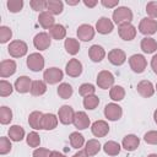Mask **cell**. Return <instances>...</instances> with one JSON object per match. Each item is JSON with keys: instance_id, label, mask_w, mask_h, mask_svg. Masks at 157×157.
<instances>
[{"instance_id": "cell-22", "label": "cell", "mask_w": 157, "mask_h": 157, "mask_svg": "<svg viewBox=\"0 0 157 157\" xmlns=\"http://www.w3.org/2000/svg\"><path fill=\"white\" fill-rule=\"evenodd\" d=\"M88 56L92 61L94 63H99L104 59L105 56V52L103 49V47L98 45V44H93L90 49H88Z\"/></svg>"}, {"instance_id": "cell-38", "label": "cell", "mask_w": 157, "mask_h": 157, "mask_svg": "<svg viewBox=\"0 0 157 157\" xmlns=\"http://www.w3.org/2000/svg\"><path fill=\"white\" fill-rule=\"evenodd\" d=\"M99 104V98L96 94H91L83 98V107L86 109H94Z\"/></svg>"}, {"instance_id": "cell-16", "label": "cell", "mask_w": 157, "mask_h": 157, "mask_svg": "<svg viewBox=\"0 0 157 157\" xmlns=\"http://www.w3.org/2000/svg\"><path fill=\"white\" fill-rule=\"evenodd\" d=\"M108 60L113 64V65H123L126 60V55L124 53V50L119 49V48H115V49H112L109 53H108Z\"/></svg>"}, {"instance_id": "cell-10", "label": "cell", "mask_w": 157, "mask_h": 157, "mask_svg": "<svg viewBox=\"0 0 157 157\" xmlns=\"http://www.w3.org/2000/svg\"><path fill=\"white\" fill-rule=\"evenodd\" d=\"M58 118H59V120H60L61 124L69 125V124L74 123L75 112H74V109H72L70 105H63L61 108H59Z\"/></svg>"}, {"instance_id": "cell-36", "label": "cell", "mask_w": 157, "mask_h": 157, "mask_svg": "<svg viewBox=\"0 0 157 157\" xmlns=\"http://www.w3.org/2000/svg\"><path fill=\"white\" fill-rule=\"evenodd\" d=\"M109 96H110V98L113 99V101H121V99H124V97H125V90L121 87V86H113L112 88H110V91H109Z\"/></svg>"}, {"instance_id": "cell-53", "label": "cell", "mask_w": 157, "mask_h": 157, "mask_svg": "<svg viewBox=\"0 0 157 157\" xmlns=\"http://www.w3.org/2000/svg\"><path fill=\"white\" fill-rule=\"evenodd\" d=\"M50 157H66V156H65V155H63V153H60L59 151H52Z\"/></svg>"}, {"instance_id": "cell-56", "label": "cell", "mask_w": 157, "mask_h": 157, "mask_svg": "<svg viewBox=\"0 0 157 157\" xmlns=\"http://www.w3.org/2000/svg\"><path fill=\"white\" fill-rule=\"evenodd\" d=\"M147 157H157V155H156V153H151V155H148Z\"/></svg>"}, {"instance_id": "cell-27", "label": "cell", "mask_w": 157, "mask_h": 157, "mask_svg": "<svg viewBox=\"0 0 157 157\" xmlns=\"http://www.w3.org/2000/svg\"><path fill=\"white\" fill-rule=\"evenodd\" d=\"M9 137H10V140L16 141V142L22 141L23 137H25V130H23V128L20 126V125H12V126H10V129H9Z\"/></svg>"}, {"instance_id": "cell-50", "label": "cell", "mask_w": 157, "mask_h": 157, "mask_svg": "<svg viewBox=\"0 0 157 157\" xmlns=\"http://www.w3.org/2000/svg\"><path fill=\"white\" fill-rule=\"evenodd\" d=\"M151 67H152L153 72L157 75V54H155L151 59Z\"/></svg>"}, {"instance_id": "cell-14", "label": "cell", "mask_w": 157, "mask_h": 157, "mask_svg": "<svg viewBox=\"0 0 157 157\" xmlns=\"http://www.w3.org/2000/svg\"><path fill=\"white\" fill-rule=\"evenodd\" d=\"M91 131L96 137H103L109 132V125L104 120H97L92 124Z\"/></svg>"}, {"instance_id": "cell-37", "label": "cell", "mask_w": 157, "mask_h": 157, "mask_svg": "<svg viewBox=\"0 0 157 157\" xmlns=\"http://www.w3.org/2000/svg\"><path fill=\"white\" fill-rule=\"evenodd\" d=\"M11 120H12V110L9 107L2 105L0 108V123L2 125H6L11 123Z\"/></svg>"}, {"instance_id": "cell-31", "label": "cell", "mask_w": 157, "mask_h": 157, "mask_svg": "<svg viewBox=\"0 0 157 157\" xmlns=\"http://www.w3.org/2000/svg\"><path fill=\"white\" fill-rule=\"evenodd\" d=\"M64 47H65L66 52L70 55H76L78 53V50H80V43L75 38H67V39H65Z\"/></svg>"}, {"instance_id": "cell-26", "label": "cell", "mask_w": 157, "mask_h": 157, "mask_svg": "<svg viewBox=\"0 0 157 157\" xmlns=\"http://www.w3.org/2000/svg\"><path fill=\"white\" fill-rule=\"evenodd\" d=\"M31 94L34 96V97H38V96H42L47 92V83L42 80H36L32 82V86H31Z\"/></svg>"}, {"instance_id": "cell-23", "label": "cell", "mask_w": 157, "mask_h": 157, "mask_svg": "<svg viewBox=\"0 0 157 157\" xmlns=\"http://www.w3.org/2000/svg\"><path fill=\"white\" fill-rule=\"evenodd\" d=\"M38 22H39V25L43 27V28H45V29H50L55 23V18H54V16L50 13V12H48V11H43V12H40L39 13V16H38Z\"/></svg>"}, {"instance_id": "cell-52", "label": "cell", "mask_w": 157, "mask_h": 157, "mask_svg": "<svg viewBox=\"0 0 157 157\" xmlns=\"http://www.w3.org/2000/svg\"><path fill=\"white\" fill-rule=\"evenodd\" d=\"M72 157H90L88 155H87V152L85 151V150H82V151H78V152H76Z\"/></svg>"}, {"instance_id": "cell-15", "label": "cell", "mask_w": 157, "mask_h": 157, "mask_svg": "<svg viewBox=\"0 0 157 157\" xmlns=\"http://www.w3.org/2000/svg\"><path fill=\"white\" fill-rule=\"evenodd\" d=\"M77 37L78 39L83 40V42H88L92 40L94 37V28L91 25H81L77 28Z\"/></svg>"}, {"instance_id": "cell-44", "label": "cell", "mask_w": 157, "mask_h": 157, "mask_svg": "<svg viewBox=\"0 0 157 157\" xmlns=\"http://www.w3.org/2000/svg\"><path fill=\"white\" fill-rule=\"evenodd\" d=\"M11 142H10V140L7 139V137H5V136H1L0 137V153L1 155H6V153H9L10 151H11Z\"/></svg>"}, {"instance_id": "cell-3", "label": "cell", "mask_w": 157, "mask_h": 157, "mask_svg": "<svg viewBox=\"0 0 157 157\" xmlns=\"http://www.w3.org/2000/svg\"><path fill=\"white\" fill-rule=\"evenodd\" d=\"M113 83H114V76H113V74L110 71L102 70V71L98 72V75H97V85H98L99 88H103V90L112 88Z\"/></svg>"}, {"instance_id": "cell-57", "label": "cell", "mask_w": 157, "mask_h": 157, "mask_svg": "<svg viewBox=\"0 0 157 157\" xmlns=\"http://www.w3.org/2000/svg\"><path fill=\"white\" fill-rule=\"evenodd\" d=\"M156 90H157V83H156Z\"/></svg>"}, {"instance_id": "cell-48", "label": "cell", "mask_w": 157, "mask_h": 157, "mask_svg": "<svg viewBox=\"0 0 157 157\" xmlns=\"http://www.w3.org/2000/svg\"><path fill=\"white\" fill-rule=\"evenodd\" d=\"M50 153H52V151L43 148V147H39V148H36L33 151V157H50Z\"/></svg>"}, {"instance_id": "cell-55", "label": "cell", "mask_w": 157, "mask_h": 157, "mask_svg": "<svg viewBox=\"0 0 157 157\" xmlns=\"http://www.w3.org/2000/svg\"><path fill=\"white\" fill-rule=\"evenodd\" d=\"M153 119H155V121H156V124H157V109H156L155 113H153Z\"/></svg>"}, {"instance_id": "cell-4", "label": "cell", "mask_w": 157, "mask_h": 157, "mask_svg": "<svg viewBox=\"0 0 157 157\" xmlns=\"http://www.w3.org/2000/svg\"><path fill=\"white\" fill-rule=\"evenodd\" d=\"M129 64H130V67L134 72H137V74H141L145 71L146 66H147V61L145 59L144 55L141 54H134L130 56L129 59Z\"/></svg>"}, {"instance_id": "cell-28", "label": "cell", "mask_w": 157, "mask_h": 157, "mask_svg": "<svg viewBox=\"0 0 157 157\" xmlns=\"http://www.w3.org/2000/svg\"><path fill=\"white\" fill-rule=\"evenodd\" d=\"M141 49L144 53H147V54L155 53L157 50V42L151 37H145L141 40Z\"/></svg>"}, {"instance_id": "cell-46", "label": "cell", "mask_w": 157, "mask_h": 157, "mask_svg": "<svg viewBox=\"0 0 157 157\" xmlns=\"http://www.w3.org/2000/svg\"><path fill=\"white\" fill-rule=\"evenodd\" d=\"M47 2L48 1H45V0H32V1H29V5L34 11L43 12V10L47 9Z\"/></svg>"}, {"instance_id": "cell-24", "label": "cell", "mask_w": 157, "mask_h": 157, "mask_svg": "<svg viewBox=\"0 0 157 157\" xmlns=\"http://www.w3.org/2000/svg\"><path fill=\"white\" fill-rule=\"evenodd\" d=\"M58 125V118L52 114V113H47V114H43V118H42V129L44 130H53L55 129Z\"/></svg>"}, {"instance_id": "cell-25", "label": "cell", "mask_w": 157, "mask_h": 157, "mask_svg": "<svg viewBox=\"0 0 157 157\" xmlns=\"http://www.w3.org/2000/svg\"><path fill=\"white\" fill-rule=\"evenodd\" d=\"M42 118H43V113L34 110L29 114L28 117V124L31 128H33L34 130H39L42 129Z\"/></svg>"}, {"instance_id": "cell-41", "label": "cell", "mask_w": 157, "mask_h": 157, "mask_svg": "<svg viewBox=\"0 0 157 157\" xmlns=\"http://www.w3.org/2000/svg\"><path fill=\"white\" fill-rule=\"evenodd\" d=\"M94 86L92 83H82L78 88V93L82 96V97H87V96H91V94H94Z\"/></svg>"}, {"instance_id": "cell-11", "label": "cell", "mask_w": 157, "mask_h": 157, "mask_svg": "<svg viewBox=\"0 0 157 157\" xmlns=\"http://www.w3.org/2000/svg\"><path fill=\"white\" fill-rule=\"evenodd\" d=\"M118 33L124 40H132L136 36V28L131 23H123L118 27Z\"/></svg>"}, {"instance_id": "cell-33", "label": "cell", "mask_w": 157, "mask_h": 157, "mask_svg": "<svg viewBox=\"0 0 157 157\" xmlns=\"http://www.w3.org/2000/svg\"><path fill=\"white\" fill-rule=\"evenodd\" d=\"M120 145L115 141H107L103 146V151L108 155V156H117L120 152Z\"/></svg>"}, {"instance_id": "cell-18", "label": "cell", "mask_w": 157, "mask_h": 157, "mask_svg": "<svg viewBox=\"0 0 157 157\" xmlns=\"http://www.w3.org/2000/svg\"><path fill=\"white\" fill-rule=\"evenodd\" d=\"M15 71H16V63L13 60L9 59V60H2L0 63V76L2 78L13 75Z\"/></svg>"}, {"instance_id": "cell-29", "label": "cell", "mask_w": 157, "mask_h": 157, "mask_svg": "<svg viewBox=\"0 0 157 157\" xmlns=\"http://www.w3.org/2000/svg\"><path fill=\"white\" fill-rule=\"evenodd\" d=\"M49 33H50V37L55 40H60V39H64L65 36H66V29L63 25H54L50 29H49Z\"/></svg>"}, {"instance_id": "cell-54", "label": "cell", "mask_w": 157, "mask_h": 157, "mask_svg": "<svg viewBox=\"0 0 157 157\" xmlns=\"http://www.w3.org/2000/svg\"><path fill=\"white\" fill-rule=\"evenodd\" d=\"M66 2H67L69 5H77V4H78V0H77V1H70V0H67Z\"/></svg>"}, {"instance_id": "cell-40", "label": "cell", "mask_w": 157, "mask_h": 157, "mask_svg": "<svg viewBox=\"0 0 157 157\" xmlns=\"http://www.w3.org/2000/svg\"><path fill=\"white\" fill-rule=\"evenodd\" d=\"M11 37H12V31H11V28L10 27H7V26H1L0 27V43H6V42H9L10 39H11Z\"/></svg>"}, {"instance_id": "cell-12", "label": "cell", "mask_w": 157, "mask_h": 157, "mask_svg": "<svg viewBox=\"0 0 157 157\" xmlns=\"http://www.w3.org/2000/svg\"><path fill=\"white\" fill-rule=\"evenodd\" d=\"M136 90H137L139 94L142 96L144 98H150V97H152L153 93H155V87H153L152 82L148 81V80H142V81H140V82L137 83Z\"/></svg>"}, {"instance_id": "cell-6", "label": "cell", "mask_w": 157, "mask_h": 157, "mask_svg": "<svg viewBox=\"0 0 157 157\" xmlns=\"http://www.w3.org/2000/svg\"><path fill=\"white\" fill-rule=\"evenodd\" d=\"M27 66L32 71H40L44 67V58L39 53H32L27 58Z\"/></svg>"}, {"instance_id": "cell-49", "label": "cell", "mask_w": 157, "mask_h": 157, "mask_svg": "<svg viewBox=\"0 0 157 157\" xmlns=\"http://www.w3.org/2000/svg\"><path fill=\"white\" fill-rule=\"evenodd\" d=\"M101 4H102L104 7L112 9V7H115V6L119 4V0H102Z\"/></svg>"}, {"instance_id": "cell-20", "label": "cell", "mask_w": 157, "mask_h": 157, "mask_svg": "<svg viewBox=\"0 0 157 157\" xmlns=\"http://www.w3.org/2000/svg\"><path fill=\"white\" fill-rule=\"evenodd\" d=\"M72 124H74L75 128H77L78 130H83V129H87V128L90 126L91 121H90L88 115H87L85 112H76Z\"/></svg>"}, {"instance_id": "cell-32", "label": "cell", "mask_w": 157, "mask_h": 157, "mask_svg": "<svg viewBox=\"0 0 157 157\" xmlns=\"http://www.w3.org/2000/svg\"><path fill=\"white\" fill-rule=\"evenodd\" d=\"M99 150H101V144H99L98 140L91 139V140H88V141L86 142L85 151L87 152L88 156H94V155H97V153L99 152Z\"/></svg>"}, {"instance_id": "cell-45", "label": "cell", "mask_w": 157, "mask_h": 157, "mask_svg": "<svg viewBox=\"0 0 157 157\" xmlns=\"http://www.w3.org/2000/svg\"><path fill=\"white\" fill-rule=\"evenodd\" d=\"M146 12L150 18H157V1H150L146 5Z\"/></svg>"}, {"instance_id": "cell-8", "label": "cell", "mask_w": 157, "mask_h": 157, "mask_svg": "<svg viewBox=\"0 0 157 157\" xmlns=\"http://www.w3.org/2000/svg\"><path fill=\"white\" fill-rule=\"evenodd\" d=\"M104 115L108 120L115 121L119 120L123 115V109L120 105H118L117 103H108L104 107Z\"/></svg>"}, {"instance_id": "cell-21", "label": "cell", "mask_w": 157, "mask_h": 157, "mask_svg": "<svg viewBox=\"0 0 157 157\" xmlns=\"http://www.w3.org/2000/svg\"><path fill=\"white\" fill-rule=\"evenodd\" d=\"M139 145H140V139L136 136V135H134V134H129V135H126L124 139H123V141H121V146L126 150V151H135L137 147H139Z\"/></svg>"}, {"instance_id": "cell-13", "label": "cell", "mask_w": 157, "mask_h": 157, "mask_svg": "<svg viewBox=\"0 0 157 157\" xmlns=\"http://www.w3.org/2000/svg\"><path fill=\"white\" fill-rule=\"evenodd\" d=\"M65 71L71 77H78L81 75V72H82V64H81V61L75 59V58L70 59L69 63L66 64Z\"/></svg>"}, {"instance_id": "cell-2", "label": "cell", "mask_w": 157, "mask_h": 157, "mask_svg": "<svg viewBox=\"0 0 157 157\" xmlns=\"http://www.w3.org/2000/svg\"><path fill=\"white\" fill-rule=\"evenodd\" d=\"M27 50H28L27 44L23 40H12L7 47L9 54L13 58H21V56L26 55Z\"/></svg>"}, {"instance_id": "cell-9", "label": "cell", "mask_w": 157, "mask_h": 157, "mask_svg": "<svg viewBox=\"0 0 157 157\" xmlns=\"http://www.w3.org/2000/svg\"><path fill=\"white\" fill-rule=\"evenodd\" d=\"M50 43H52L50 36L48 33H45V32H39L33 38V45L38 50H45V49H48L50 47Z\"/></svg>"}, {"instance_id": "cell-19", "label": "cell", "mask_w": 157, "mask_h": 157, "mask_svg": "<svg viewBox=\"0 0 157 157\" xmlns=\"http://www.w3.org/2000/svg\"><path fill=\"white\" fill-rule=\"evenodd\" d=\"M31 78L28 76H20L16 81H15V90L18 93H27L31 91V86H32Z\"/></svg>"}, {"instance_id": "cell-7", "label": "cell", "mask_w": 157, "mask_h": 157, "mask_svg": "<svg viewBox=\"0 0 157 157\" xmlns=\"http://www.w3.org/2000/svg\"><path fill=\"white\" fill-rule=\"evenodd\" d=\"M139 31L145 34V36H150L157 32V21L150 17H145L140 21L139 25Z\"/></svg>"}, {"instance_id": "cell-30", "label": "cell", "mask_w": 157, "mask_h": 157, "mask_svg": "<svg viewBox=\"0 0 157 157\" xmlns=\"http://www.w3.org/2000/svg\"><path fill=\"white\" fill-rule=\"evenodd\" d=\"M47 10L52 15H59L64 10V4L60 0H49L47 2Z\"/></svg>"}, {"instance_id": "cell-35", "label": "cell", "mask_w": 157, "mask_h": 157, "mask_svg": "<svg viewBox=\"0 0 157 157\" xmlns=\"http://www.w3.org/2000/svg\"><path fill=\"white\" fill-rule=\"evenodd\" d=\"M69 139H70V145H71V147H74V148H80V147H82L83 144H85V139H83V136H82L78 131L71 132Z\"/></svg>"}, {"instance_id": "cell-42", "label": "cell", "mask_w": 157, "mask_h": 157, "mask_svg": "<svg viewBox=\"0 0 157 157\" xmlns=\"http://www.w3.org/2000/svg\"><path fill=\"white\" fill-rule=\"evenodd\" d=\"M13 88H12V85L5 80H1L0 81V96L1 97H6V96H10L12 93Z\"/></svg>"}, {"instance_id": "cell-17", "label": "cell", "mask_w": 157, "mask_h": 157, "mask_svg": "<svg viewBox=\"0 0 157 157\" xmlns=\"http://www.w3.org/2000/svg\"><path fill=\"white\" fill-rule=\"evenodd\" d=\"M114 25L108 17H101L96 22V31L101 34H108L113 31Z\"/></svg>"}, {"instance_id": "cell-51", "label": "cell", "mask_w": 157, "mask_h": 157, "mask_svg": "<svg viewBox=\"0 0 157 157\" xmlns=\"http://www.w3.org/2000/svg\"><path fill=\"white\" fill-rule=\"evenodd\" d=\"M83 4L87 7H94L97 5V0H83Z\"/></svg>"}, {"instance_id": "cell-5", "label": "cell", "mask_w": 157, "mask_h": 157, "mask_svg": "<svg viewBox=\"0 0 157 157\" xmlns=\"http://www.w3.org/2000/svg\"><path fill=\"white\" fill-rule=\"evenodd\" d=\"M63 71L58 67H49L44 71L43 74V78H44V82L45 83H49V85H55L58 83L59 81L63 80Z\"/></svg>"}, {"instance_id": "cell-39", "label": "cell", "mask_w": 157, "mask_h": 157, "mask_svg": "<svg viewBox=\"0 0 157 157\" xmlns=\"http://www.w3.org/2000/svg\"><path fill=\"white\" fill-rule=\"evenodd\" d=\"M26 141H27V145L29 147H38L39 144H40V137L36 131H32V132H29L27 135Z\"/></svg>"}, {"instance_id": "cell-34", "label": "cell", "mask_w": 157, "mask_h": 157, "mask_svg": "<svg viewBox=\"0 0 157 157\" xmlns=\"http://www.w3.org/2000/svg\"><path fill=\"white\" fill-rule=\"evenodd\" d=\"M58 94H59V97L60 98H63V99H67V98H70L71 96H72V87H71V85H69V83H60L59 85V87H58Z\"/></svg>"}, {"instance_id": "cell-47", "label": "cell", "mask_w": 157, "mask_h": 157, "mask_svg": "<svg viewBox=\"0 0 157 157\" xmlns=\"http://www.w3.org/2000/svg\"><path fill=\"white\" fill-rule=\"evenodd\" d=\"M144 140L150 145H157V131H147L144 136Z\"/></svg>"}, {"instance_id": "cell-43", "label": "cell", "mask_w": 157, "mask_h": 157, "mask_svg": "<svg viewBox=\"0 0 157 157\" xmlns=\"http://www.w3.org/2000/svg\"><path fill=\"white\" fill-rule=\"evenodd\" d=\"M23 7V1L22 0H7V9L10 12H18Z\"/></svg>"}, {"instance_id": "cell-1", "label": "cell", "mask_w": 157, "mask_h": 157, "mask_svg": "<svg viewBox=\"0 0 157 157\" xmlns=\"http://www.w3.org/2000/svg\"><path fill=\"white\" fill-rule=\"evenodd\" d=\"M132 20V11L126 6H119L113 11V21L117 25L130 23Z\"/></svg>"}]
</instances>
